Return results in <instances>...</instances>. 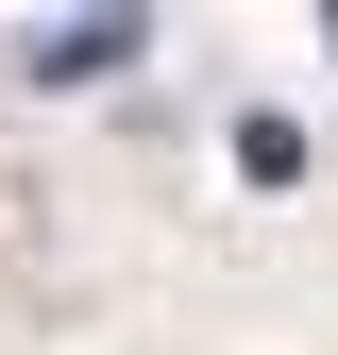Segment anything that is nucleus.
I'll list each match as a JSON object with an SVG mask.
<instances>
[{"mask_svg":"<svg viewBox=\"0 0 338 355\" xmlns=\"http://www.w3.org/2000/svg\"><path fill=\"white\" fill-rule=\"evenodd\" d=\"M17 68L34 85H102V68H136V17H51V34H17Z\"/></svg>","mask_w":338,"mask_h":355,"instance_id":"obj_1","label":"nucleus"}]
</instances>
